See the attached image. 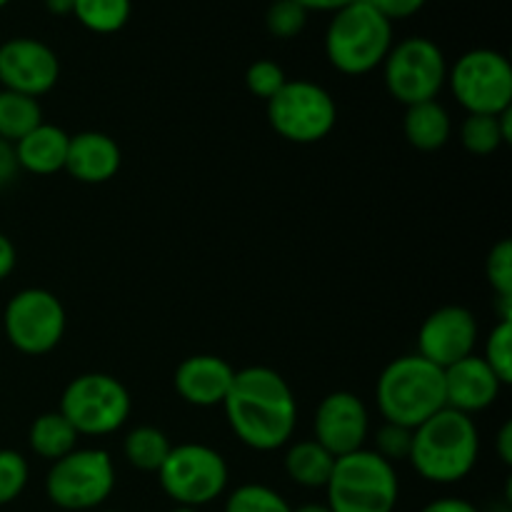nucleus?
<instances>
[{
    "instance_id": "6",
    "label": "nucleus",
    "mask_w": 512,
    "mask_h": 512,
    "mask_svg": "<svg viewBox=\"0 0 512 512\" xmlns=\"http://www.w3.org/2000/svg\"><path fill=\"white\" fill-rule=\"evenodd\" d=\"M130 410L133 400L118 378L108 373H85L65 385L58 413L78 435L105 438L128 423Z\"/></svg>"
},
{
    "instance_id": "39",
    "label": "nucleus",
    "mask_w": 512,
    "mask_h": 512,
    "mask_svg": "<svg viewBox=\"0 0 512 512\" xmlns=\"http://www.w3.org/2000/svg\"><path fill=\"white\" fill-rule=\"evenodd\" d=\"M495 450H498V458L503 460V465H512V423H508L500 428L498 440H495Z\"/></svg>"
},
{
    "instance_id": "33",
    "label": "nucleus",
    "mask_w": 512,
    "mask_h": 512,
    "mask_svg": "<svg viewBox=\"0 0 512 512\" xmlns=\"http://www.w3.org/2000/svg\"><path fill=\"white\" fill-rule=\"evenodd\" d=\"M410 445H413V430L403 428V425L385 423L375 435V453L393 465L408 460Z\"/></svg>"
},
{
    "instance_id": "36",
    "label": "nucleus",
    "mask_w": 512,
    "mask_h": 512,
    "mask_svg": "<svg viewBox=\"0 0 512 512\" xmlns=\"http://www.w3.org/2000/svg\"><path fill=\"white\" fill-rule=\"evenodd\" d=\"M420 512H480L470 500L463 498H438L425 505Z\"/></svg>"
},
{
    "instance_id": "28",
    "label": "nucleus",
    "mask_w": 512,
    "mask_h": 512,
    "mask_svg": "<svg viewBox=\"0 0 512 512\" xmlns=\"http://www.w3.org/2000/svg\"><path fill=\"white\" fill-rule=\"evenodd\" d=\"M485 363L503 385L512 383V320H500L485 338Z\"/></svg>"
},
{
    "instance_id": "27",
    "label": "nucleus",
    "mask_w": 512,
    "mask_h": 512,
    "mask_svg": "<svg viewBox=\"0 0 512 512\" xmlns=\"http://www.w3.org/2000/svg\"><path fill=\"white\" fill-rule=\"evenodd\" d=\"M460 143L473 155H493L505 145L498 115H468L460 125Z\"/></svg>"
},
{
    "instance_id": "13",
    "label": "nucleus",
    "mask_w": 512,
    "mask_h": 512,
    "mask_svg": "<svg viewBox=\"0 0 512 512\" xmlns=\"http://www.w3.org/2000/svg\"><path fill=\"white\" fill-rule=\"evenodd\" d=\"M60 78V60L48 43L38 38H10L0 45V85L13 93H50Z\"/></svg>"
},
{
    "instance_id": "19",
    "label": "nucleus",
    "mask_w": 512,
    "mask_h": 512,
    "mask_svg": "<svg viewBox=\"0 0 512 512\" xmlns=\"http://www.w3.org/2000/svg\"><path fill=\"white\" fill-rule=\"evenodd\" d=\"M70 135L58 125L40 123L38 128L30 130L25 138L13 145L18 168L28 170L33 175H53L65 170V158H68Z\"/></svg>"
},
{
    "instance_id": "17",
    "label": "nucleus",
    "mask_w": 512,
    "mask_h": 512,
    "mask_svg": "<svg viewBox=\"0 0 512 512\" xmlns=\"http://www.w3.org/2000/svg\"><path fill=\"white\" fill-rule=\"evenodd\" d=\"M235 368L218 355H193L175 370V390L193 408L223 405L233 385Z\"/></svg>"
},
{
    "instance_id": "18",
    "label": "nucleus",
    "mask_w": 512,
    "mask_h": 512,
    "mask_svg": "<svg viewBox=\"0 0 512 512\" xmlns=\"http://www.w3.org/2000/svg\"><path fill=\"white\" fill-rule=\"evenodd\" d=\"M120 163H123V155H120L118 143L110 135L98 133V130L70 135L65 170L78 183H108L118 175Z\"/></svg>"
},
{
    "instance_id": "23",
    "label": "nucleus",
    "mask_w": 512,
    "mask_h": 512,
    "mask_svg": "<svg viewBox=\"0 0 512 512\" xmlns=\"http://www.w3.org/2000/svg\"><path fill=\"white\" fill-rule=\"evenodd\" d=\"M40 123H43V108L38 98L0 90V140L15 145Z\"/></svg>"
},
{
    "instance_id": "7",
    "label": "nucleus",
    "mask_w": 512,
    "mask_h": 512,
    "mask_svg": "<svg viewBox=\"0 0 512 512\" xmlns=\"http://www.w3.org/2000/svg\"><path fill=\"white\" fill-rule=\"evenodd\" d=\"M163 493L180 508H203L228 490L230 470L223 455L203 443L173 445L160 465Z\"/></svg>"
},
{
    "instance_id": "26",
    "label": "nucleus",
    "mask_w": 512,
    "mask_h": 512,
    "mask_svg": "<svg viewBox=\"0 0 512 512\" xmlns=\"http://www.w3.org/2000/svg\"><path fill=\"white\" fill-rule=\"evenodd\" d=\"M223 512H293V508L278 490L260 483H245L228 495Z\"/></svg>"
},
{
    "instance_id": "32",
    "label": "nucleus",
    "mask_w": 512,
    "mask_h": 512,
    "mask_svg": "<svg viewBox=\"0 0 512 512\" xmlns=\"http://www.w3.org/2000/svg\"><path fill=\"white\" fill-rule=\"evenodd\" d=\"M285 83H288L285 70L280 68L275 60H255V63L245 70V85H248L250 93L258 95V98L263 100L273 98Z\"/></svg>"
},
{
    "instance_id": "35",
    "label": "nucleus",
    "mask_w": 512,
    "mask_h": 512,
    "mask_svg": "<svg viewBox=\"0 0 512 512\" xmlns=\"http://www.w3.org/2000/svg\"><path fill=\"white\" fill-rule=\"evenodd\" d=\"M18 173V160H15V150L13 145L0 140V188L10 183Z\"/></svg>"
},
{
    "instance_id": "11",
    "label": "nucleus",
    "mask_w": 512,
    "mask_h": 512,
    "mask_svg": "<svg viewBox=\"0 0 512 512\" xmlns=\"http://www.w3.org/2000/svg\"><path fill=\"white\" fill-rule=\"evenodd\" d=\"M455 100L468 115H500L512 108V65L493 48H473L448 68Z\"/></svg>"
},
{
    "instance_id": "43",
    "label": "nucleus",
    "mask_w": 512,
    "mask_h": 512,
    "mask_svg": "<svg viewBox=\"0 0 512 512\" xmlns=\"http://www.w3.org/2000/svg\"><path fill=\"white\" fill-rule=\"evenodd\" d=\"M8 3H10V0H0V10H3Z\"/></svg>"
},
{
    "instance_id": "24",
    "label": "nucleus",
    "mask_w": 512,
    "mask_h": 512,
    "mask_svg": "<svg viewBox=\"0 0 512 512\" xmlns=\"http://www.w3.org/2000/svg\"><path fill=\"white\" fill-rule=\"evenodd\" d=\"M170 448L173 445H170L168 435L153 425H138L123 440L125 460L143 473H158L160 465L168 458Z\"/></svg>"
},
{
    "instance_id": "40",
    "label": "nucleus",
    "mask_w": 512,
    "mask_h": 512,
    "mask_svg": "<svg viewBox=\"0 0 512 512\" xmlns=\"http://www.w3.org/2000/svg\"><path fill=\"white\" fill-rule=\"evenodd\" d=\"M75 0H43L45 10L53 15H73Z\"/></svg>"
},
{
    "instance_id": "29",
    "label": "nucleus",
    "mask_w": 512,
    "mask_h": 512,
    "mask_svg": "<svg viewBox=\"0 0 512 512\" xmlns=\"http://www.w3.org/2000/svg\"><path fill=\"white\" fill-rule=\"evenodd\" d=\"M308 15V10L295 3V0H275L268 13H265V28L275 38L293 40L305 30Z\"/></svg>"
},
{
    "instance_id": "21",
    "label": "nucleus",
    "mask_w": 512,
    "mask_h": 512,
    "mask_svg": "<svg viewBox=\"0 0 512 512\" xmlns=\"http://www.w3.org/2000/svg\"><path fill=\"white\" fill-rule=\"evenodd\" d=\"M335 458L315 440H300L285 450L283 468L288 478L300 488L310 490H325L330 473H333Z\"/></svg>"
},
{
    "instance_id": "14",
    "label": "nucleus",
    "mask_w": 512,
    "mask_h": 512,
    "mask_svg": "<svg viewBox=\"0 0 512 512\" xmlns=\"http://www.w3.org/2000/svg\"><path fill=\"white\" fill-rule=\"evenodd\" d=\"M478 320L463 305H443L423 320L418 333V355L438 368H450L475 353Z\"/></svg>"
},
{
    "instance_id": "22",
    "label": "nucleus",
    "mask_w": 512,
    "mask_h": 512,
    "mask_svg": "<svg viewBox=\"0 0 512 512\" xmlns=\"http://www.w3.org/2000/svg\"><path fill=\"white\" fill-rule=\"evenodd\" d=\"M78 438L80 435L75 433L73 425H70L58 410H55V413L38 415L35 423L30 425L28 433L30 450H33L38 458L50 460V463L73 453V450L78 448Z\"/></svg>"
},
{
    "instance_id": "10",
    "label": "nucleus",
    "mask_w": 512,
    "mask_h": 512,
    "mask_svg": "<svg viewBox=\"0 0 512 512\" xmlns=\"http://www.w3.org/2000/svg\"><path fill=\"white\" fill-rule=\"evenodd\" d=\"M268 120L290 143H320L338 123V105L323 85L313 80H288L268 100Z\"/></svg>"
},
{
    "instance_id": "3",
    "label": "nucleus",
    "mask_w": 512,
    "mask_h": 512,
    "mask_svg": "<svg viewBox=\"0 0 512 512\" xmlns=\"http://www.w3.org/2000/svg\"><path fill=\"white\" fill-rule=\"evenodd\" d=\"M375 403L385 423L415 430L445 408V373L425 358L403 355L380 373Z\"/></svg>"
},
{
    "instance_id": "5",
    "label": "nucleus",
    "mask_w": 512,
    "mask_h": 512,
    "mask_svg": "<svg viewBox=\"0 0 512 512\" xmlns=\"http://www.w3.org/2000/svg\"><path fill=\"white\" fill-rule=\"evenodd\" d=\"M330 512H395L400 498L398 470L375 450L335 458L325 485Z\"/></svg>"
},
{
    "instance_id": "2",
    "label": "nucleus",
    "mask_w": 512,
    "mask_h": 512,
    "mask_svg": "<svg viewBox=\"0 0 512 512\" xmlns=\"http://www.w3.org/2000/svg\"><path fill=\"white\" fill-rule=\"evenodd\" d=\"M480 458V433L473 418L443 408L413 430L410 465L423 480L453 485L468 478Z\"/></svg>"
},
{
    "instance_id": "38",
    "label": "nucleus",
    "mask_w": 512,
    "mask_h": 512,
    "mask_svg": "<svg viewBox=\"0 0 512 512\" xmlns=\"http://www.w3.org/2000/svg\"><path fill=\"white\" fill-rule=\"evenodd\" d=\"M298 5H303L308 13H335V10L345 8V5L355 3V0H295Z\"/></svg>"
},
{
    "instance_id": "30",
    "label": "nucleus",
    "mask_w": 512,
    "mask_h": 512,
    "mask_svg": "<svg viewBox=\"0 0 512 512\" xmlns=\"http://www.w3.org/2000/svg\"><path fill=\"white\" fill-rule=\"evenodd\" d=\"M28 460L18 450H0V505L20 498L28 485Z\"/></svg>"
},
{
    "instance_id": "31",
    "label": "nucleus",
    "mask_w": 512,
    "mask_h": 512,
    "mask_svg": "<svg viewBox=\"0 0 512 512\" xmlns=\"http://www.w3.org/2000/svg\"><path fill=\"white\" fill-rule=\"evenodd\" d=\"M485 275L498 293V300H512V243L508 238L493 245V250L488 253Z\"/></svg>"
},
{
    "instance_id": "25",
    "label": "nucleus",
    "mask_w": 512,
    "mask_h": 512,
    "mask_svg": "<svg viewBox=\"0 0 512 512\" xmlns=\"http://www.w3.org/2000/svg\"><path fill=\"white\" fill-rule=\"evenodd\" d=\"M73 15L90 33L113 35L128 25L133 0H75Z\"/></svg>"
},
{
    "instance_id": "8",
    "label": "nucleus",
    "mask_w": 512,
    "mask_h": 512,
    "mask_svg": "<svg viewBox=\"0 0 512 512\" xmlns=\"http://www.w3.org/2000/svg\"><path fill=\"white\" fill-rule=\"evenodd\" d=\"M115 488V465L105 450L75 448L65 458L50 463L45 475V495L60 510H95Z\"/></svg>"
},
{
    "instance_id": "9",
    "label": "nucleus",
    "mask_w": 512,
    "mask_h": 512,
    "mask_svg": "<svg viewBox=\"0 0 512 512\" xmlns=\"http://www.w3.org/2000/svg\"><path fill=\"white\" fill-rule=\"evenodd\" d=\"M380 68L388 93L405 108L435 100L448 83V60L443 50L423 35L393 43Z\"/></svg>"
},
{
    "instance_id": "34",
    "label": "nucleus",
    "mask_w": 512,
    "mask_h": 512,
    "mask_svg": "<svg viewBox=\"0 0 512 512\" xmlns=\"http://www.w3.org/2000/svg\"><path fill=\"white\" fill-rule=\"evenodd\" d=\"M368 3L373 5L378 13H383L390 23H395V20H405L418 15L428 0H368Z\"/></svg>"
},
{
    "instance_id": "37",
    "label": "nucleus",
    "mask_w": 512,
    "mask_h": 512,
    "mask_svg": "<svg viewBox=\"0 0 512 512\" xmlns=\"http://www.w3.org/2000/svg\"><path fill=\"white\" fill-rule=\"evenodd\" d=\"M15 260H18L15 258V245L10 243V238H5V235L0 233V283L13 273Z\"/></svg>"
},
{
    "instance_id": "16",
    "label": "nucleus",
    "mask_w": 512,
    "mask_h": 512,
    "mask_svg": "<svg viewBox=\"0 0 512 512\" xmlns=\"http://www.w3.org/2000/svg\"><path fill=\"white\" fill-rule=\"evenodd\" d=\"M445 373V408H453L473 418V413L490 408L500 398L503 383L490 370L480 355H468L455 365L443 370Z\"/></svg>"
},
{
    "instance_id": "4",
    "label": "nucleus",
    "mask_w": 512,
    "mask_h": 512,
    "mask_svg": "<svg viewBox=\"0 0 512 512\" xmlns=\"http://www.w3.org/2000/svg\"><path fill=\"white\" fill-rule=\"evenodd\" d=\"M393 43V23L368 0H355L330 18L325 58L338 73L365 75L383 65Z\"/></svg>"
},
{
    "instance_id": "41",
    "label": "nucleus",
    "mask_w": 512,
    "mask_h": 512,
    "mask_svg": "<svg viewBox=\"0 0 512 512\" xmlns=\"http://www.w3.org/2000/svg\"><path fill=\"white\" fill-rule=\"evenodd\" d=\"M293 512H330V508L325 503H305L300 508H295Z\"/></svg>"
},
{
    "instance_id": "20",
    "label": "nucleus",
    "mask_w": 512,
    "mask_h": 512,
    "mask_svg": "<svg viewBox=\"0 0 512 512\" xmlns=\"http://www.w3.org/2000/svg\"><path fill=\"white\" fill-rule=\"evenodd\" d=\"M403 133L413 148L423 150V153H435L450 140L453 120L438 100H428V103L410 105L405 110Z\"/></svg>"
},
{
    "instance_id": "1",
    "label": "nucleus",
    "mask_w": 512,
    "mask_h": 512,
    "mask_svg": "<svg viewBox=\"0 0 512 512\" xmlns=\"http://www.w3.org/2000/svg\"><path fill=\"white\" fill-rule=\"evenodd\" d=\"M223 408L235 438L258 453L285 448L298 428L293 388L278 370L265 365L235 370Z\"/></svg>"
},
{
    "instance_id": "44",
    "label": "nucleus",
    "mask_w": 512,
    "mask_h": 512,
    "mask_svg": "<svg viewBox=\"0 0 512 512\" xmlns=\"http://www.w3.org/2000/svg\"><path fill=\"white\" fill-rule=\"evenodd\" d=\"M105 512H118V510H105Z\"/></svg>"
},
{
    "instance_id": "12",
    "label": "nucleus",
    "mask_w": 512,
    "mask_h": 512,
    "mask_svg": "<svg viewBox=\"0 0 512 512\" xmlns=\"http://www.w3.org/2000/svg\"><path fill=\"white\" fill-rule=\"evenodd\" d=\"M65 308L45 288H25L8 300L3 330L8 343L25 355H45L60 345L65 335Z\"/></svg>"
},
{
    "instance_id": "15",
    "label": "nucleus",
    "mask_w": 512,
    "mask_h": 512,
    "mask_svg": "<svg viewBox=\"0 0 512 512\" xmlns=\"http://www.w3.org/2000/svg\"><path fill=\"white\" fill-rule=\"evenodd\" d=\"M315 443L323 445L333 458L365 448L370 433V415L363 400L348 390H335L320 400L313 418Z\"/></svg>"
},
{
    "instance_id": "42",
    "label": "nucleus",
    "mask_w": 512,
    "mask_h": 512,
    "mask_svg": "<svg viewBox=\"0 0 512 512\" xmlns=\"http://www.w3.org/2000/svg\"><path fill=\"white\" fill-rule=\"evenodd\" d=\"M170 512H198V510H195V508H180V505H178V508H173Z\"/></svg>"
}]
</instances>
